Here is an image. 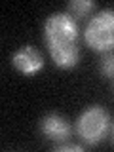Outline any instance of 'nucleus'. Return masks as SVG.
<instances>
[{"label":"nucleus","mask_w":114,"mask_h":152,"mask_svg":"<svg viewBox=\"0 0 114 152\" xmlns=\"http://www.w3.org/2000/svg\"><path fill=\"white\" fill-rule=\"evenodd\" d=\"M84 40L95 51H114V10H103L91 17L84 31Z\"/></svg>","instance_id":"f03ea898"},{"label":"nucleus","mask_w":114,"mask_h":152,"mask_svg":"<svg viewBox=\"0 0 114 152\" xmlns=\"http://www.w3.org/2000/svg\"><path fill=\"white\" fill-rule=\"evenodd\" d=\"M78 25L69 13H53L46 19L44 38L53 63L59 69H72L80 59Z\"/></svg>","instance_id":"f257e3e1"},{"label":"nucleus","mask_w":114,"mask_h":152,"mask_svg":"<svg viewBox=\"0 0 114 152\" xmlns=\"http://www.w3.org/2000/svg\"><path fill=\"white\" fill-rule=\"evenodd\" d=\"M93 6L95 4L91 0H72V2H69V13L74 21L76 19H84L86 15H89Z\"/></svg>","instance_id":"423d86ee"},{"label":"nucleus","mask_w":114,"mask_h":152,"mask_svg":"<svg viewBox=\"0 0 114 152\" xmlns=\"http://www.w3.org/2000/svg\"><path fill=\"white\" fill-rule=\"evenodd\" d=\"M40 131L44 133L46 139L55 141V142H63L70 137V126L59 114H48V116L42 118Z\"/></svg>","instance_id":"39448f33"},{"label":"nucleus","mask_w":114,"mask_h":152,"mask_svg":"<svg viewBox=\"0 0 114 152\" xmlns=\"http://www.w3.org/2000/svg\"><path fill=\"white\" fill-rule=\"evenodd\" d=\"M57 150H59V152H69V150L80 152V150H82V146H78V145H61V146H57Z\"/></svg>","instance_id":"6e6552de"},{"label":"nucleus","mask_w":114,"mask_h":152,"mask_svg":"<svg viewBox=\"0 0 114 152\" xmlns=\"http://www.w3.org/2000/svg\"><path fill=\"white\" fill-rule=\"evenodd\" d=\"M101 74L108 80H114V51L104 53L101 59Z\"/></svg>","instance_id":"0eeeda50"},{"label":"nucleus","mask_w":114,"mask_h":152,"mask_svg":"<svg viewBox=\"0 0 114 152\" xmlns=\"http://www.w3.org/2000/svg\"><path fill=\"white\" fill-rule=\"evenodd\" d=\"M13 66L23 74H34L44 66V59H42L40 51L34 46H23L21 50H17L12 57Z\"/></svg>","instance_id":"20e7f679"},{"label":"nucleus","mask_w":114,"mask_h":152,"mask_svg":"<svg viewBox=\"0 0 114 152\" xmlns=\"http://www.w3.org/2000/svg\"><path fill=\"white\" fill-rule=\"evenodd\" d=\"M110 129V116L103 107H89L80 114L76 122V133L84 142L97 145L107 137Z\"/></svg>","instance_id":"7ed1b4c3"}]
</instances>
